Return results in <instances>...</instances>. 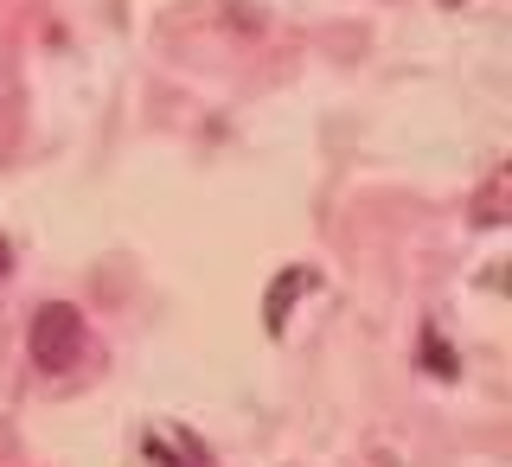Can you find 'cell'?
<instances>
[{
    "label": "cell",
    "mask_w": 512,
    "mask_h": 467,
    "mask_svg": "<svg viewBox=\"0 0 512 467\" xmlns=\"http://www.w3.org/2000/svg\"><path fill=\"white\" fill-rule=\"evenodd\" d=\"M26 352H32V365L39 372H77L84 365V352H90V327H84V314L71 308V301H45L39 314H32V327H26Z\"/></svg>",
    "instance_id": "1"
},
{
    "label": "cell",
    "mask_w": 512,
    "mask_h": 467,
    "mask_svg": "<svg viewBox=\"0 0 512 467\" xmlns=\"http://www.w3.org/2000/svg\"><path fill=\"white\" fill-rule=\"evenodd\" d=\"M320 276H314V269L308 263H288L282 269V276L276 282H269V301H263V327L269 333H276V340H282V333H288V314H295V301L301 295H308V288H314Z\"/></svg>",
    "instance_id": "2"
},
{
    "label": "cell",
    "mask_w": 512,
    "mask_h": 467,
    "mask_svg": "<svg viewBox=\"0 0 512 467\" xmlns=\"http://www.w3.org/2000/svg\"><path fill=\"white\" fill-rule=\"evenodd\" d=\"M141 455H148V467H212L205 448L192 442L186 429H173V423H154L148 436H141Z\"/></svg>",
    "instance_id": "3"
},
{
    "label": "cell",
    "mask_w": 512,
    "mask_h": 467,
    "mask_svg": "<svg viewBox=\"0 0 512 467\" xmlns=\"http://www.w3.org/2000/svg\"><path fill=\"white\" fill-rule=\"evenodd\" d=\"M506 218H512V167H493V173H487V186H480V199H474V224L500 231Z\"/></svg>",
    "instance_id": "4"
},
{
    "label": "cell",
    "mask_w": 512,
    "mask_h": 467,
    "mask_svg": "<svg viewBox=\"0 0 512 467\" xmlns=\"http://www.w3.org/2000/svg\"><path fill=\"white\" fill-rule=\"evenodd\" d=\"M423 365H429V372H442V378H455V352L442 346V333H436V327L423 333Z\"/></svg>",
    "instance_id": "5"
},
{
    "label": "cell",
    "mask_w": 512,
    "mask_h": 467,
    "mask_svg": "<svg viewBox=\"0 0 512 467\" xmlns=\"http://www.w3.org/2000/svg\"><path fill=\"white\" fill-rule=\"evenodd\" d=\"M7 269H13V244L0 237V282H7Z\"/></svg>",
    "instance_id": "6"
}]
</instances>
